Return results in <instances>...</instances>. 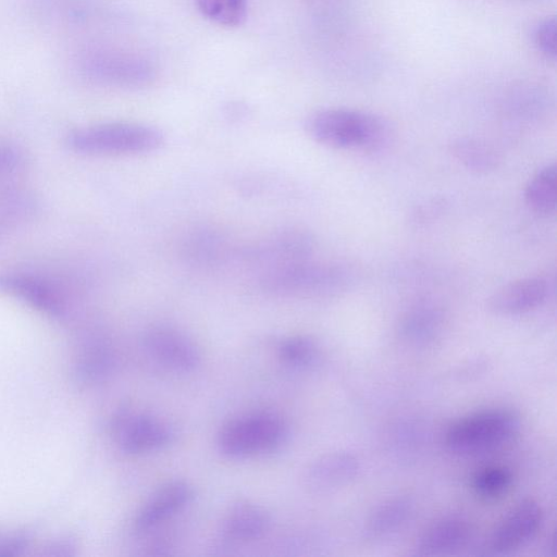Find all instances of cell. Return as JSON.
<instances>
[{"mask_svg": "<svg viewBox=\"0 0 557 557\" xmlns=\"http://www.w3.org/2000/svg\"><path fill=\"white\" fill-rule=\"evenodd\" d=\"M0 290L24 300L34 308L51 315L62 312L59 293L44 280L26 274L0 275Z\"/></svg>", "mask_w": 557, "mask_h": 557, "instance_id": "15", "label": "cell"}, {"mask_svg": "<svg viewBox=\"0 0 557 557\" xmlns=\"http://www.w3.org/2000/svg\"><path fill=\"white\" fill-rule=\"evenodd\" d=\"M26 544V537L22 534H13L0 539V556L18 554Z\"/></svg>", "mask_w": 557, "mask_h": 557, "instance_id": "28", "label": "cell"}, {"mask_svg": "<svg viewBox=\"0 0 557 557\" xmlns=\"http://www.w3.org/2000/svg\"><path fill=\"white\" fill-rule=\"evenodd\" d=\"M111 363L112 357L108 347L103 344H96L86 355L82 363V372L89 379H99L109 372Z\"/></svg>", "mask_w": 557, "mask_h": 557, "instance_id": "25", "label": "cell"}, {"mask_svg": "<svg viewBox=\"0 0 557 557\" xmlns=\"http://www.w3.org/2000/svg\"><path fill=\"white\" fill-rule=\"evenodd\" d=\"M20 162V153L12 146L0 144V174L11 172Z\"/></svg>", "mask_w": 557, "mask_h": 557, "instance_id": "27", "label": "cell"}, {"mask_svg": "<svg viewBox=\"0 0 557 557\" xmlns=\"http://www.w3.org/2000/svg\"><path fill=\"white\" fill-rule=\"evenodd\" d=\"M81 66L90 77L116 85H136L145 81L139 66L124 55L95 51L83 57Z\"/></svg>", "mask_w": 557, "mask_h": 557, "instance_id": "17", "label": "cell"}, {"mask_svg": "<svg viewBox=\"0 0 557 557\" xmlns=\"http://www.w3.org/2000/svg\"><path fill=\"white\" fill-rule=\"evenodd\" d=\"M542 522L543 510L536 500L519 502L487 537L483 554L503 555L520 548L535 536Z\"/></svg>", "mask_w": 557, "mask_h": 557, "instance_id": "7", "label": "cell"}, {"mask_svg": "<svg viewBox=\"0 0 557 557\" xmlns=\"http://www.w3.org/2000/svg\"><path fill=\"white\" fill-rule=\"evenodd\" d=\"M314 236L300 226H285L242 248L237 252L258 274L313 257Z\"/></svg>", "mask_w": 557, "mask_h": 557, "instance_id": "6", "label": "cell"}, {"mask_svg": "<svg viewBox=\"0 0 557 557\" xmlns=\"http://www.w3.org/2000/svg\"><path fill=\"white\" fill-rule=\"evenodd\" d=\"M278 356L290 367L305 368L317 361L319 347L312 338L305 335H295L281 342Z\"/></svg>", "mask_w": 557, "mask_h": 557, "instance_id": "24", "label": "cell"}, {"mask_svg": "<svg viewBox=\"0 0 557 557\" xmlns=\"http://www.w3.org/2000/svg\"><path fill=\"white\" fill-rule=\"evenodd\" d=\"M306 129L320 145L361 152L383 150L392 137L389 124L383 117L347 108H327L312 113Z\"/></svg>", "mask_w": 557, "mask_h": 557, "instance_id": "1", "label": "cell"}, {"mask_svg": "<svg viewBox=\"0 0 557 557\" xmlns=\"http://www.w3.org/2000/svg\"><path fill=\"white\" fill-rule=\"evenodd\" d=\"M513 481L512 472L504 466H488L480 469L472 478L474 492L485 498L505 494Z\"/></svg>", "mask_w": 557, "mask_h": 557, "instance_id": "23", "label": "cell"}, {"mask_svg": "<svg viewBox=\"0 0 557 557\" xmlns=\"http://www.w3.org/2000/svg\"><path fill=\"white\" fill-rule=\"evenodd\" d=\"M449 152L463 168L475 173L494 171L499 163L496 150L485 141L471 137H459L449 144Z\"/></svg>", "mask_w": 557, "mask_h": 557, "instance_id": "21", "label": "cell"}, {"mask_svg": "<svg viewBox=\"0 0 557 557\" xmlns=\"http://www.w3.org/2000/svg\"><path fill=\"white\" fill-rule=\"evenodd\" d=\"M470 521L459 515L445 516L419 537L416 550L419 555H443L462 548L472 536Z\"/></svg>", "mask_w": 557, "mask_h": 557, "instance_id": "14", "label": "cell"}, {"mask_svg": "<svg viewBox=\"0 0 557 557\" xmlns=\"http://www.w3.org/2000/svg\"><path fill=\"white\" fill-rule=\"evenodd\" d=\"M360 471L359 458L348 450L327 453L305 472V484L313 492H330L350 483Z\"/></svg>", "mask_w": 557, "mask_h": 557, "instance_id": "11", "label": "cell"}, {"mask_svg": "<svg viewBox=\"0 0 557 557\" xmlns=\"http://www.w3.org/2000/svg\"><path fill=\"white\" fill-rule=\"evenodd\" d=\"M163 133L156 126L135 122H110L84 127L69 136L70 147L94 156H136L159 150Z\"/></svg>", "mask_w": 557, "mask_h": 557, "instance_id": "3", "label": "cell"}, {"mask_svg": "<svg viewBox=\"0 0 557 557\" xmlns=\"http://www.w3.org/2000/svg\"><path fill=\"white\" fill-rule=\"evenodd\" d=\"M193 488L184 481L161 486L140 508L135 520L136 533L147 532L184 508L193 498Z\"/></svg>", "mask_w": 557, "mask_h": 557, "instance_id": "13", "label": "cell"}, {"mask_svg": "<svg viewBox=\"0 0 557 557\" xmlns=\"http://www.w3.org/2000/svg\"><path fill=\"white\" fill-rule=\"evenodd\" d=\"M287 435V426L281 416L270 411L245 414L227 422L220 431L218 446L232 458L271 451Z\"/></svg>", "mask_w": 557, "mask_h": 557, "instance_id": "5", "label": "cell"}, {"mask_svg": "<svg viewBox=\"0 0 557 557\" xmlns=\"http://www.w3.org/2000/svg\"><path fill=\"white\" fill-rule=\"evenodd\" d=\"M413 502L407 496H396L374 508L363 525V536L369 541L386 539L398 532L409 520Z\"/></svg>", "mask_w": 557, "mask_h": 557, "instance_id": "18", "label": "cell"}, {"mask_svg": "<svg viewBox=\"0 0 557 557\" xmlns=\"http://www.w3.org/2000/svg\"><path fill=\"white\" fill-rule=\"evenodd\" d=\"M549 290V281L543 276L518 278L495 290L486 307L491 313L500 317L529 313L547 300Z\"/></svg>", "mask_w": 557, "mask_h": 557, "instance_id": "8", "label": "cell"}, {"mask_svg": "<svg viewBox=\"0 0 557 557\" xmlns=\"http://www.w3.org/2000/svg\"><path fill=\"white\" fill-rule=\"evenodd\" d=\"M444 322V311L440 305L432 300H419L404 313L399 333L412 344H426L440 335Z\"/></svg>", "mask_w": 557, "mask_h": 557, "instance_id": "16", "label": "cell"}, {"mask_svg": "<svg viewBox=\"0 0 557 557\" xmlns=\"http://www.w3.org/2000/svg\"><path fill=\"white\" fill-rule=\"evenodd\" d=\"M536 48L550 59L556 57V22L555 18H545L540 22L533 34Z\"/></svg>", "mask_w": 557, "mask_h": 557, "instance_id": "26", "label": "cell"}, {"mask_svg": "<svg viewBox=\"0 0 557 557\" xmlns=\"http://www.w3.org/2000/svg\"><path fill=\"white\" fill-rule=\"evenodd\" d=\"M269 521V516L262 507L242 500L227 512L223 522V534L233 542L252 541L265 532Z\"/></svg>", "mask_w": 557, "mask_h": 557, "instance_id": "19", "label": "cell"}, {"mask_svg": "<svg viewBox=\"0 0 557 557\" xmlns=\"http://www.w3.org/2000/svg\"><path fill=\"white\" fill-rule=\"evenodd\" d=\"M196 4L203 16L222 26H239L246 18L247 0H196Z\"/></svg>", "mask_w": 557, "mask_h": 557, "instance_id": "22", "label": "cell"}, {"mask_svg": "<svg viewBox=\"0 0 557 557\" xmlns=\"http://www.w3.org/2000/svg\"><path fill=\"white\" fill-rule=\"evenodd\" d=\"M232 245L224 233L210 225H197L182 236L180 255L189 265L212 269L225 263Z\"/></svg>", "mask_w": 557, "mask_h": 557, "instance_id": "10", "label": "cell"}, {"mask_svg": "<svg viewBox=\"0 0 557 557\" xmlns=\"http://www.w3.org/2000/svg\"><path fill=\"white\" fill-rule=\"evenodd\" d=\"M524 201L534 213L548 216L557 207V166L555 163L542 166L529 180L524 189Z\"/></svg>", "mask_w": 557, "mask_h": 557, "instance_id": "20", "label": "cell"}, {"mask_svg": "<svg viewBox=\"0 0 557 557\" xmlns=\"http://www.w3.org/2000/svg\"><path fill=\"white\" fill-rule=\"evenodd\" d=\"M144 346L154 360L175 371H193L200 362L194 342L170 326L158 325L146 331Z\"/></svg>", "mask_w": 557, "mask_h": 557, "instance_id": "9", "label": "cell"}, {"mask_svg": "<svg viewBox=\"0 0 557 557\" xmlns=\"http://www.w3.org/2000/svg\"><path fill=\"white\" fill-rule=\"evenodd\" d=\"M355 281L352 269L334 260L313 257L257 275L263 292L282 297H323L347 290Z\"/></svg>", "mask_w": 557, "mask_h": 557, "instance_id": "2", "label": "cell"}, {"mask_svg": "<svg viewBox=\"0 0 557 557\" xmlns=\"http://www.w3.org/2000/svg\"><path fill=\"white\" fill-rule=\"evenodd\" d=\"M520 429V419L506 408L469 413L453 422L445 432L446 447L456 454H475L509 442Z\"/></svg>", "mask_w": 557, "mask_h": 557, "instance_id": "4", "label": "cell"}, {"mask_svg": "<svg viewBox=\"0 0 557 557\" xmlns=\"http://www.w3.org/2000/svg\"><path fill=\"white\" fill-rule=\"evenodd\" d=\"M119 442L127 454H144L171 442L172 432L163 422L144 414H124L119 420Z\"/></svg>", "mask_w": 557, "mask_h": 557, "instance_id": "12", "label": "cell"}]
</instances>
